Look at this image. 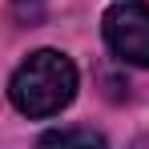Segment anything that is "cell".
I'll return each instance as SVG.
<instances>
[{
	"instance_id": "obj_1",
	"label": "cell",
	"mask_w": 149,
	"mask_h": 149,
	"mask_svg": "<svg viewBox=\"0 0 149 149\" xmlns=\"http://www.w3.org/2000/svg\"><path fill=\"white\" fill-rule=\"evenodd\" d=\"M8 97H12V105L24 117H52V113H61L77 97V69H73V61L65 52H56V49L32 52L24 65L12 73Z\"/></svg>"
},
{
	"instance_id": "obj_2",
	"label": "cell",
	"mask_w": 149,
	"mask_h": 149,
	"mask_svg": "<svg viewBox=\"0 0 149 149\" xmlns=\"http://www.w3.org/2000/svg\"><path fill=\"white\" fill-rule=\"evenodd\" d=\"M101 28H105V45L121 61L149 69V4L121 0V4H113L105 12Z\"/></svg>"
},
{
	"instance_id": "obj_3",
	"label": "cell",
	"mask_w": 149,
	"mask_h": 149,
	"mask_svg": "<svg viewBox=\"0 0 149 149\" xmlns=\"http://www.w3.org/2000/svg\"><path fill=\"white\" fill-rule=\"evenodd\" d=\"M36 149H109V145L93 129H52V133L40 137Z\"/></svg>"
}]
</instances>
